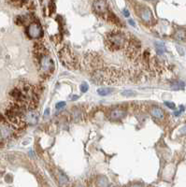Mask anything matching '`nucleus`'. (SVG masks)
<instances>
[{
    "label": "nucleus",
    "mask_w": 186,
    "mask_h": 187,
    "mask_svg": "<svg viewBox=\"0 0 186 187\" xmlns=\"http://www.w3.org/2000/svg\"><path fill=\"white\" fill-rule=\"evenodd\" d=\"M132 187H142V186H140V185H133Z\"/></svg>",
    "instance_id": "bb28decb"
},
{
    "label": "nucleus",
    "mask_w": 186,
    "mask_h": 187,
    "mask_svg": "<svg viewBox=\"0 0 186 187\" xmlns=\"http://www.w3.org/2000/svg\"><path fill=\"white\" fill-rule=\"evenodd\" d=\"M105 43L107 48L111 52H116L124 49L126 46L125 34L120 30L110 31L106 35Z\"/></svg>",
    "instance_id": "f257e3e1"
},
{
    "label": "nucleus",
    "mask_w": 186,
    "mask_h": 187,
    "mask_svg": "<svg viewBox=\"0 0 186 187\" xmlns=\"http://www.w3.org/2000/svg\"><path fill=\"white\" fill-rule=\"evenodd\" d=\"M175 38H177L178 40H184L186 38V32L183 29L178 30L175 34Z\"/></svg>",
    "instance_id": "ddd939ff"
},
{
    "label": "nucleus",
    "mask_w": 186,
    "mask_h": 187,
    "mask_svg": "<svg viewBox=\"0 0 186 187\" xmlns=\"http://www.w3.org/2000/svg\"><path fill=\"white\" fill-rule=\"evenodd\" d=\"M58 183L61 187H66L67 184H68V179L65 174H63L62 172H59L58 173Z\"/></svg>",
    "instance_id": "9d476101"
},
{
    "label": "nucleus",
    "mask_w": 186,
    "mask_h": 187,
    "mask_svg": "<svg viewBox=\"0 0 186 187\" xmlns=\"http://www.w3.org/2000/svg\"><path fill=\"white\" fill-rule=\"evenodd\" d=\"M78 98H79L78 96H73V97H71L70 99H71V100H76V99H78Z\"/></svg>",
    "instance_id": "5701e85b"
},
{
    "label": "nucleus",
    "mask_w": 186,
    "mask_h": 187,
    "mask_svg": "<svg viewBox=\"0 0 186 187\" xmlns=\"http://www.w3.org/2000/svg\"><path fill=\"white\" fill-rule=\"evenodd\" d=\"M81 90L82 93H85L88 90V84L86 82H82L81 85Z\"/></svg>",
    "instance_id": "a211bd4d"
},
{
    "label": "nucleus",
    "mask_w": 186,
    "mask_h": 187,
    "mask_svg": "<svg viewBox=\"0 0 186 187\" xmlns=\"http://www.w3.org/2000/svg\"><path fill=\"white\" fill-rule=\"evenodd\" d=\"M122 95H123V96H136V92H133V91L126 90V91H124V92H122Z\"/></svg>",
    "instance_id": "f3484780"
},
{
    "label": "nucleus",
    "mask_w": 186,
    "mask_h": 187,
    "mask_svg": "<svg viewBox=\"0 0 186 187\" xmlns=\"http://www.w3.org/2000/svg\"><path fill=\"white\" fill-rule=\"evenodd\" d=\"M110 89H106V88H101V89H98L97 90V93L100 95V96H107V95H109L110 94Z\"/></svg>",
    "instance_id": "dca6fc26"
},
{
    "label": "nucleus",
    "mask_w": 186,
    "mask_h": 187,
    "mask_svg": "<svg viewBox=\"0 0 186 187\" xmlns=\"http://www.w3.org/2000/svg\"><path fill=\"white\" fill-rule=\"evenodd\" d=\"M94 8H95V11L97 14L102 15V16H104L109 11L107 2H105V1H95V2H94Z\"/></svg>",
    "instance_id": "423d86ee"
},
{
    "label": "nucleus",
    "mask_w": 186,
    "mask_h": 187,
    "mask_svg": "<svg viewBox=\"0 0 186 187\" xmlns=\"http://www.w3.org/2000/svg\"><path fill=\"white\" fill-rule=\"evenodd\" d=\"M182 131H183V132H184V134H186V125L184 126V128H183V130H182Z\"/></svg>",
    "instance_id": "393cba45"
},
{
    "label": "nucleus",
    "mask_w": 186,
    "mask_h": 187,
    "mask_svg": "<svg viewBox=\"0 0 186 187\" xmlns=\"http://www.w3.org/2000/svg\"><path fill=\"white\" fill-rule=\"evenodd\" d=\"M59 58L63 65L68 68H75L78 65V60L75 54L68 47H65L59 52Z\"/></svg>",
    "instance_id": "7ed1b4c3"
},
{
    "label": "nucleus",
    "mask_w": 186,
    "mask_h": 187,
    "mask_svg": "<svg viewBox=\"0 0 186 187\" xmlns=\"http://www.w3.org/2000/svg\"><path fill=\"white\" fill-rule=\"evenodd\" d=\"M140 17L146 22H150L153 21V14H152L151 10L147 7H144L143 9L140 10Z\"/></svg>",
    "instance_id": "6e6552de"
},
{
    "label": "nucleus",
    "mask_w": 186,
    "mask_h": 187,
    "mask_svg": "<svg viewBox=\"0 0 186 187\" xmlns=\"http://www.w3.org/2000/svg\"><path fill=\"white\" fill-rule=\"evenodd\" d=\"M155 47H156V51L159 54H162L165 51H166V48H165V45L164 43L162 42H157L155 44Z\"/></svg>",
    "instance_id": "4468645a"
},
{
    "label": "nucleus",
    "mask_w": 186,
    "mask_h": 187,
    "mask_svg": "<svg viewBox=\"0 0 186 187\" xmlns=\"http://www.w3.org/2000/svg\"><path fill=\"white\" fill-rule=\"evenodd\" d=\"M165 104H166V106L167 107H169V109H175V104L173 103V102H169V101H166L165 102Z\"/></svg>",
    "instance_id": "6ab92c4d"
},
{
    "label": "nucleus",
    "mask_w": 186,
    "mask_h": 187,
    "mask_svg": "<svg viewBox=\"0 0 186 187\" xmlns=\"http://www.w3.org/2000/svg\"><path fill=\"white\" fill-rule=\"evenodd\" d=\"M65 106H66V103H65V102H59V103L56 104V109H57V110H60V109L64 108Z\"/></svg>",
    "instance_id": "aec40b11"
},
{
    "label": "nucleus",
    "mask_w": 186,
    "mask_h": 187,
    "mask_svg": "<svg viewBox=\"0 0 186 187\" xmlns=\"http://www.w3.org/2000/svg\"><path fill=\"white\" fill-rule=\"evenodd\" d=\"M109 187H116V186H114V185H110V186H109Z\"/></svg>",
    "instance_id": "cd10ccee"
},
{
    "label": "nucleus",
    "mask_w": 186,
    "mask_h": 187,
    "mask_svg": "<svg viewBox=\"0 0 186 187\" xmlns=\"http://www.w3.org/2000/svg\"><path fill=\"white\" fill-rule=\"evenodd\" d=\"M152 114H153L154 117H155L157 119H163L164 118V111H163V110H161L160 108H157V107H155V108H154L152 110Z\"/></svg>",
    "instance_id": "9b49d317"
},
{
    "label": "nucleus",
    "mask_w": 186,
    "mask_h": 187,
    "mask_svg": "<svg viewBox=\"0 0 186 187\" xmlns=\"http://www.w3.org/2000/svg\"><path fill=\"white\" fill-rule=\"evenodd\" d=\"M36 57L38 60V66H39V71L41 75H51V73L53 71L54 68V64L51 60V58L48 55V52H45L40 55H36Z\"/></svg>",
    "instance_id": "f03ea898"
},
{
    "label": "nucleus",
    "mask_w": 186,
    "mask_h": 187,
    "mask_svg": "<svg viewBox=\"0 0 186 187\" xmlns=\"http://www.w3.org/2000/svg\"><path fill=\"white\" fill-rule=\"evenodd\" d=\"M124 14H125V17H128V16H129V12H128V10H127L126 8L124 9Z\"/></svg>",
    "instance_id": "4be33fe9"
},
{
    "label": "nucleus",
    "mask_w": 186,
    "mask_h": 187,
    "mask_svg": "<svg viewBox=\"0 0 186 187\" xmlns=\"http://www.w3.org/2000/svg\"><path fill=\"white\" fill-rule=\"evenodd\" d=\"M140 51V42L132 36L131 38L128 40L127 45L125 46V54L128 58L135 59L139 55Z\"/></svg>",
    "instance_id": "20e7f679"
},
{
    "label": "nucleus",
    "mask_w": 186,
    "mask_h": 187,
    "mask_svg": "<svg viewBox=\"0 0 186 187\" xmlns=\"http://www.w3.org/2000/svg\"><path fill=\"white\" fill-rule=\"evenodd\" d=\"M129 23H130L131 25L135 26V22H134V21H133V20H130V21H129Z\"/></svg>",
    "instance_id": "b1692460"
},
{
    "label": "nucleus",
    "mask_w": 186,
    "mask_h": 187,
    "mask_svg": "<svg viewBox=\"0 0 186 187\" xmlns=\"http://www.w3.org/2000/svg\"><path fill=\"white\" fill-rule=\"evenodd\" d=\"M27 34L31 38H37L43 36V29L38 22H32L27 27Z\"/></svg>",
    "instance_id": "39448f33"
},
{
    "label": "nucleus",
    "mask_w": 186,
    "mask_h": 187,
    "mask_svg": "<svg viewBox=\"0 0 186 187\" xmlns=\"http://www.w3.org/2000/svg\"><path fill=\"white\" fill-rule=\"evenodd\" d=\"M24 116H25V119H24L25 123L30 125H36L39 118V114L37 111H28Z\"/></svg>",
    "instance_id": "0eeeda50"
},
{
    "label": "nucleus",
    "mask_w": 186,
    "mask_h": 187,
    "mask_svg": "<svg viewBox=\"0 0 186 187\" xmlns=\"http://www.w3.org/2000/svg\"><path fill=\"white\" fill-rule=\"evenodd\" d=\"M125 115V111L121 110V109H115L113 110L111 112H110V118L112 120H119V119H122L124 118Z\"/></svg>",
    "instance_id": "1a4fd4ad"
},
{
    "label": "nucleus",
    "mask_w": 186,
    "mask_h": 187,
    "mask_svg": "<svg viewBox=\"0 0 186 187\" xmlns=\"http://www.w3.org/2000/svg\"><path fill=\"white\" fill-rule=\"evenodd\" d=\"M172 88L174 89H184V83L183 81H175L171 84Z\"/></svg>",
    "instance_id": "2eb2a0df"
},
{
    "label": "nucleus",
    "mask_w": 186,
    "mask_h": 187,
    "mask_svg": "<svg viewBox=\"0 0 186 187\" xmlns=\"http://www.w3.org/2000/svg\"><path fill=\"white\" fill-rule=\"evenodd\" d=\"M96 185L98 187H109V182H108V179L106 177H99L97 179V182H96Z\"/></svg>",
    "instance_id": "f8f14e48"
},
{
    "label": "nucleus",
    "mask_w": 186,
    "mask_h": 187,
    "mask_svg": "<svg viewBox=\"0 0 186 187\" xmlns=\"http://www.w3.org/2000/svg\"><path fill=\"white\" fill-rule=\"evenodd\" d=\"M48 113H49V109H47V110H46V111H45V116H47V115H48Z\"/></svg>",
    "instance_id": "a878e982"
},
{
    "label": "nucleus",
    "mask_w": 186,
    "mask_h": 187,
    "mask_svg": "<svg viewBox=\"0 0 186 187\" xmlns=\"http://www.w3.org/2000/svg\"><path fill=\"white\" fill-rule=\"evenodd\" d=\"M184 107H183V106H182V107H181V111H176V112H174V114H175L176 116H178V115H180V114H181V113L183 112V111H184Z\"/></svg>",
    "instance_id": "412c9836"
}]
</instances>
